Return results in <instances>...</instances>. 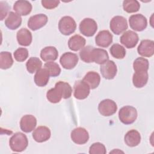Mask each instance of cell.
Wrapping results in <instances>:
<instances>
[{
  "mask_svg": "<svg viewBox=\"0 0 154 154\" xmlns=\"http://www.w3.org/2000/svg\"><path fill=\"white\" fill-rule=\"evenodd\" d=\"M9 145L12 151L21 152L27 147L28 140L26 136L22 132H16L12 135L9 140Z\"/></svg>",
  "mask_w": 154,
  "mask_h": 154,
  "instance_id": "6da1fadb",
  "label": "cell"
},
{
  "mask_svg": "<svg viewBox=\"0 0 154 154\" xmlns=\"http://www.w3.org/2000/svg\"><path fill=\"white\" fill-rule=\"evenodd\" d=\"M119 118L120 122L125 125L133 123L137 118V111L132 106H125L119 111Z\"/></svg>",
  "mask_w": 154,
  "mask_h": 154,
  "instance_id": "7a4b0ae2",
  "label": "cell"
},
{
  "mask_svg": "<svg viewBox=\"0 0 154 154\" xmlns=\"http://www.w3.org/2000/svg\"><path fill=\"white\" fill-rule=\"evenodd\" d=\"M76 28V23L73 18L66 16L61 18L58 22V29L60 32L64 35H69L73 33Z\"/></svg>",
  "mask_w": 154,
  "mask_h": 154,
  "instance_id": "3957f363",
  "label": "cell"
},
{
  "mask_svg": "<svg viewBox=\"0 0 154 154\" xmlns=\"http://www.w3.org/2000/svg\"><path fill=\"white\" fill-rule=\"evenodd\" d=\"M79 29L82 35L86 37H91L97 30V24L93 19L85 18L80 22Z\"/></svg>",
  "mask_w": 154,
  "mask_h": 154,
  "instance_id": "277c9868",
  "label": "cell"
},
{
  "mask_svg": "<svg viewBox=\"0 0 154 154\" xmlns=\"http://www.w3.org/2000/svg\"><path fill=\"white\" fill-rule=\"evenodd\" d=\"M128 27L127 20L123 16H116L110 21L109 28L112 32L116 35H119L125 32Z\"/></svg>",
  "mask_w": 154,
  "mask_h": 154,
  "instance_id": "5b68a950",
  "label": "cell"
},
{
  "mask_svg": "<svg viewBox=\"0 0 154 154\" xmlns=\"http://www.w3.org/2000/svg\"><path fill=\"white\" fill-rule=\"evenodd\" d=\"M117 110L116 103L109 99H106L102 100L98 105V111L99 113L105 117H108L114 114Z\"/></svg>",
  "mask_w": 154,
  "mask_h": 154,
  "instance_id": "8992f818",
  "label": "cell"
},
{
  "mask_svg": "<svg viewBox=\"0 0 154 154\" xmlns=\"http://www.w3.org/2000/svg\"><path fill=\"white\" fill-rule=\"evenodd\" d=\"M129 23L131 29L139 32L144 30L147 25L146 17L141 14L131 16L129 18Z\"/></svg>",
  "mask_w": 154,
  "mask_h": 154,
  "instance_id": "52a82bcc",
  "label": "cell"
},
{
  "mask_svg": "<svg viewBox=\"0 0 154 154\" xmlns=\"http://www.w3.org/2000/svg\"><path fill=\"white\" fill-rule=\"evenodd\" d=\"M90 92V88L83 81L78 80L75 82L73 86V95L74 97L79 100L86 99Z\"/></svg>",
  "mask_w": 154,
  "mask_h": 154,
  "instance_id": "ba28073f",
  "label": "cell"
},
{
  "mask_svg": "<svg viewBox=\"0 0 154 154\" xmlns=\"http://www.w3.org/2000/svg\"><path fill=\"white\" fill-rule=\"evenodd\" d=\"M138 40L139 37L138 34L131 30L124 32L120 38V43L128 49L134 48L138 43Z\"/></svg>",
  "mask_w": 154,
  "mask_h": 154,
  "instance_id": "9c48e42d",
  "label": "cell"
},
{
  "mask_svg": "<svg viewBox=\"0 0 154 154\" xmlns=\"http://www.w3.org/2000/svg\"><path fill=\"white\" fill-rule=\"evenodd\" d=\"M78 60V57L76 54L67 52L61 56L60 63L64 69L70 70L73 69L76 66Z\"/></svg>",
  "mask_w": 154,
  "mask_h": 154,
  "instance_id": "30bf717a",
  "label": "cell"
},
{
  "mask_svg": "<svg viewBox=\"0 0 154 154\" xmlns=\"http://www.w3.org/2000/svg\"><path fill=\"white\" fill-rule=\"evenodd\" d=\"M100 71L102 76L106 79H112L117 72V68L116 63L112 60H108L100 67Z\"/></svg>",
  "mask_w": 154,
  "mask_h": 154,
  "instance_id": "8fae6325",
  "label": "cell"
},
{
  "mask_svg": "<svg viewBox=\"0 0 154 154\" xmlns=\"http://www.w3.org/2000/svg\"><path fill=\"white\" fill-rule=\"evenodd\" d=\"M48 16L45 14H37L29 17L28 26L32 31H36L43 27L48 22Z\"/></svg>",
  "mask_w": 154,
  "mask_h": 154,
  "instance_id": "7c38bea8",
  "label": "cell"
},
{
  "mask_svg": "<svg viewBox=\"0 0 154 154\" xmlns=\"http://www.w3.org/2000/svg\"><path fill=\"white\" fill-rule=\"evenodd\" d=\"M70 137L75 143L81 145L85 144L88 141L89 134L85 128L78 127L72 130Z\"/></svg>",
  "mask_w": 154,
  "mask_h": 154,
  "instance_id": "4fadbf2b",
  "label": "cell"
},
{
  "mask_svg": "<svg viewBox=\"0 0 154 154\" xmlns=\"http://www.w3.org/2000/svg\"><path fill=\"white\" fill-rule=\"evenodd\" d=\"M139 55L144 57H151L154 54V42L151 40H143L137 48Z\"/></svg>",
  "mask_w": 154,
  "mask_h": 154,
  "instance_id": "5bb4252c",
  "label": "cell"
},
{
  "mask_svg": "<svg viewBox=\"0 0 154 154\" xmlns=\"http://www.w3.org/2000/svg\"><path fill=\"white\" fill-rule=\"evenodd\" d=\"M37 125L36 118L30 114L23 116L20 121V128L21 130L26 133H29L35 129Z\"/></svg>",
  "mask_w": 154,
  "mask_h": 154,
  "instance_id": "9a60e30c",
  "label": "cell"
},
{
  "mask_svg": "<svg viewBox=\"0 0 154 154\" xmlns=\"http://www.w3.org/2000/svg\"><path fill=\"white\" fill-rule=\"evenodd\" d=\"M32 138L37 143H43L48 141L51 135L49 128L45 126H40L35 129L32 132Z\"/></svg>",
  "mask_w": 154,
  "mask_h": 154,
  "instance_id": "2e32d148",
  "label": "cell"
},
{
  "mask_svg": "<svg viewBox=\"0 0 154 154\" xmlns=\"http://www.w3.org/2000/svg\"><path fill=\"white\" fill-rule=\"evenodd\" d=\"M112 35L108 30H102L98 32L95 37L96 44L102 48L108 47L112 42Z\"/></svg>",
  "mask_w": 154,
  "mask_h": 154,
  "instance_id": "e0dca14e",
  "label": "cell"
},
{
  "mask_svg": "<svg viewBox=\"0 0 154 154\" xmlns=\"http://www.w3.org/2000/svg\"><path fill=\"white\" fill-rule=\"evenodd\" d=\"M109 59V56L106 51L100 48H93L90 55L91 63L94 62L98 64H102Z\"/></svg>",
  "mask_w": 154,
  "mask_h": 154,
  "instance_id": "ac0fdd59",
  "label": "cell"
},
{
  "mask_svg": "<svg viewBox=\"0 0 154 154\" xmlns=\"http://www.w3.org/2000/svg\"><path fill=\"white\" fill-rule=\"evenodd\" d=\"M32 5L28 1L25 0H19L14 2L13 5L14 10L20 16H27L32 10Z\"/></svg>",
  "mask_w": 154,
  "mask_h": 154,
  "instance_id": "d6986e66",
  "label": "cell"
},
{
  "mask_svg": "<svg viewBox=\"0 0 154 154\" xmlns=\"http://www.w3.org/2000/svg\"><path fill=\"white\" fill-rule=\"evenodd\" d=\"M125 144L129 147H135L138 146L141 141V135L140 132L135 129H131L127 132L124 137Z\"/></svg>",
  "mask_w": 154,
  "mask_h": 154,
  "instance_id": "ffe728a7",
  "label": "cell"
},
{
  "mask_svg": "<svg viewBox=\"0 0 154 154\" xmlns=\"http://www.w3.org/2000/svg\"><path fill=\"white\" fill-rule=\"evenodd\" d=\"M22 23L21 16L16 13L10 11L8 13V17L5 20V26L11 30L17 29Z\"/></svg>",
  "mask_w": 154,
  "mask_h": 154,
  "instance_id": "44dd1931",
  "label": "cell"
},
{
  "mask_svg": "<svg viewBox=\"0 0 154 154\" xmlns=\"http://www.w3.org/2000/svg\"><path fill=\"white\" fill-rule=\"evenodd\" d=\"M16 38L20 45L28 46L32 42V34L28 29L22 28L17 31Z\"/></svg>",
  "mask_w": 154,
  "mask_h": 154,
  "instance_id": "7402d4cb",
  "label": "cell"
},
{
  "mask_svg": "<svg viewBox=\"0 0 154 154\" xmlns=\"http://www.w3.org/2000/svg\"><path fill=\"white\" fill-rule=\"evenodd\" d=\"M85 39L80 35L76 34L72 36L68 41L69 48L73 51L81 50L85 45Z\"/></svg>",
  "mask_w": 154,
  "mask_h": 154,
  "instance_id": "603a6c76",
  "label": "cell"
},
{
  "mask_svg": "<svg viewBox=\"0 0 154 154\" xmlns=\"http://www.w3.org/2000/svg\"><path fill=\"white\" fill-rule=\"evenodd\" d=\"M58 56V52L54 46H46L42 49L40 57L44 61L49 62L56 60Z\"/></svg>",
  "mask_w": 154,
  "mask_h": 154,
  "instance_id": "cb8c5ba5",
  "label": "cell"
},
{
  "mask_svg": "<svg viewBox=\"0 0 154 154\" xmlns=\"http://www.w3.org/2000/svg\"><path fill=\"white\" fill-rule=\"evenodd\" d=\"M49 74L45 68H41L35 72L34 77L35 84L38 87H45L49 80Z\"/></svg>",
  "mask_w": 154,
  "mask_h": 154,
  "instance_id": "d4e9b609",
  "label": "cell"
},
{
  "mask_svg": "<svg viewBox=\"0 0 154 154\" xmlns=\"http://www.w3.org/2000/svg\"><path fill=\"white\" fill-rule=\"evenodd\" d=\"M82 80L89 86L90 89H94L100 84V76L98 73L94 71H90L85 74Z\"/></svg>",
  "mask_w": 154,
  "mask_h": 154,
  "instance_id": "484cf974",
  "label": "cell"
},
{
  "mask_svg": "<svg viewBox=\"0 0 154 154\" xmlns=\"http://www.w3.org/2000/svg\"><path fill=\"white\" fill-rule=\"evenodd\" d=\"M148 79L147 72H135L132 76V83L136 88H142L146 85Z\"/></svg>",
  "mask_w": 154,
  "mask_h": 154,
  "instance_id": "4316f807",
  "label": "cell"
},
{
  "mask_svg": "<svg viewBox=\"0 0 154 154\" xmlns=\"http://www.w3.org/2000/svg\"><path fill=\"white\" fill-rule=\"evenodd\" d=\"M55 87L60 91L63 99H67L70 97L72 93V88L69 83L60 81L55 84Z\"/></svg>",
  "mask_w": 154,
  "mask_h": 154,
  "instance_id": "83f0119b",
  "label": "cell"
},
{
  "mask_svg": "<svg viewBox=\"0 0 154 154\" xmlns=\"http://www.w3.org/2000/svg\"><path fill=\"white\" fill-rule=\"evenodd\" d=\"M13 64V59L11 54L7 51H2L0 53V68L6 70L10 68Z\"/></svg>",
  "mask_w": 154,
  "mask_h": 154,
  "instance_id": "f1b7e54d",
  "label": "cell"
},
{
  "mask_svg": "<svg viewBox=\"0 0 154 154\" xmlns=\"http://www.w3.org/2000/svg\"><path fill=\"white\" fill-rule=\"evenodd\" d=\"M42 62L37 57H31L26 63L27 71L30 73H34L41 69Z\"/></svg>",
  "mask_w": 154,
  "mask_h": 154,
  "instance_id": "f546056e",
  "label": "cell"
},
{
  "mask_svg": "<svg viewBox=\"0 0 154 154\" xmlns=\"http://www.w3.org/2000/svg\"><path fill=\"white\" fill-rule=\"evenodd\" d=\"M149 67V61L143 57L136 58L133 63V69L135 72H147Z\"/></svg>",
  "mask_w": 154,
  "mask_h": 154,
  "instance_id": "4dcf8cb0",
  "label": "cell"
},
{
  "mask_svg": "<svg viewBox=\"0 0 154 154\" xmlns=\"http://www.w3.org/2000/svg\"><path fill=\"white\" fill-rule=\"evenodd\" d=\"M123 8L128 13H136L140 10V5L137 0H125L123 2Z\"/></svg>",
  "mask_w": 154,
  "mask_h": 154,
  "instance_id": "1f68e13d",
  "label": "cell"
},
{
  "mask_svg": "<svg viewBox=\"0 0 154 154\" xmlns=\"http://www.w3.org/2000/svg\"><path fill=\"white\" fill-rule=\"evenodd\" d=\"M109 52L111 55L116 59H123L126 55L125 48L118 43L112 45L109 49Z\"/></svg>",
  "mask_w": 154,
  "mask_h": 154,
  "instance_id": "d6a6232c",
  "label": "cell"
},
{
  "mask_svg": "<svg viewBox=\"0 0 154 154\" xmlns=\"http://www.w3.org/2000/svg\"><path fill=\"white\" fill-rule=\"evenodd\" d=\"M46 98L51 103H57L61 100L62 96L60 91L55 87L49 89L46 93Z\"/></svg>",
  "mask_w": 154,
  "mask_h": 154,
  "instance_id": "836d02e7",
  "label": "cell"
},
{
  "mask_svg": "<svg viewBox=\"0 0 154 154\" xmlns=\"http://www.w3.org/2000/svg\"><path fill=\"white\" fill-rule=\"evenodd\" d=\"M44 68L48 71L49 75L52 77L58 76L61 73V69L59 65L54 61L46 63L44 64Z\"/></svg>",
  "mask_w": 154,
  "mask_h": 154,
  "instance_id": "e575fe53",
  "label": "cell"
},
{
  "mask_svg": "<svg viewBox=\"0 0 154 154\" xmlns=\"http://www.w3.org/2000/svg\"><path fill=\"white\" fill-rule=\"evenodd\" d=\"M106 153V150L105 146L99 142L92 144L89 148L90 154H105Z\"/></svg>",
  "mask_w": 154,
  "mask_h": 154,
  "instance_id": "d590c367",
  "label": "cell"
},
{
  "mask_svg": "<svg viewBox=\"0 0 154 154\" xmlns=\"http://www.w3.org/2000/svg\"><path fill=\"white\" fill-rule=\"evenodd\" d=\"M14 58L18 62L25 61L28 57V51L24 48H19L14 52Z\"/></svg>",
  "mask_w": 154,
  "mask_h": 154,
  "instance_id": "8d00e7d4",
  "label": "cell"
},
{
  "mask_svg": "<svg viewBox=\"0 0 154 154\" xmlns=\"http://www.w3.org/2000/svg\"><path fill=\"white\" fill-rule=\"evenodd\" d=\"M93 48V46L88 45L84 47L81 50V51L79 52V57L82 61L87 63H91L90 55H91V52Z\"/></svg>",
  "mask_w": 154,
  "mask_h": 154,
  "instance_id": "74e56055",
  "label": "cell"
},
{
  "mask_svg": "<svg viewBox=\"0 0 154 154\" xmlns=\"http://www.w3.org/2000/svg\"><path fill=\"white\" fill-rule=\"evenodd\" d=\"M42 6L46 9L51 10L56 8L60 4L58 0H42L41 1Z\"/></svg>",
  "mask_w": 154,
  "mask_h": 154,
  "instance_id": "f35d334b",
  "label": "cell"
},
{
  "mask_svg": "<svg viewBox=\"0 0 154 154\" xmlns=\"http://www.w3.org/2000/svg\"><path fill=\"white\" fill-rule=\"evenodd\" d=\"M0 8H1V20H2L7 15L10 7L8 5L7 2L1 1L0 2Z\"/></svg>",
  "mask_w": 154,
  "mask_h": 154,
  "instance_id": "ab89813d",
  "label": "cell"
}]
</instances>
